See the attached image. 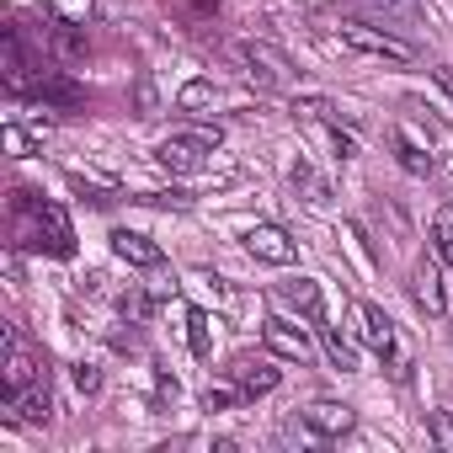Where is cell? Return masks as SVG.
Masks as SVG:
<instances>
[{
    "mask_svg": "<svg viewBox=\"0 0 453 453\" xmlns=\"http://www.w3.org/2000/svg\"><path fill=\"white\" fill-rule=\"evenodd\" d=\"M12 213L22 219L27 246L54 251V257H70V251H75V230H70V219H65L59 203H43V197H33V192L17 187V192H12Z\"/></svg>",
    "mask_w": 453,
    "mask_h": 453,
    "instance_id": "1",
    "label": "cell"
},
{
    "mask_svg": "<svg viewBox=\"0 0 453 453\" xmlns=\"http://www.w3.org/2000/svg\"><path fill=\"white\" fill-rule=\"evenodd\" d=\"M235 59L246 65V75H251L262 91H283V86L294 81V65H288V54H283V49H273V43H257V38H246V43H235Z\"/></svg>",
    "mask_w": 453,
    "mask_h": 453,
    "instance_id": "2",
    "label": "cell"
},
{
    "mask_svg": "<svg viewBox=\"0 0 453 453\" xmlns=\"http://www.w3.org/2000/svg\"><path fill=\"white\" fill-rule=\"evenodd\" d=\"M342 43H347L352 54L389 59V65H411V59H416V43H405V38H395V33H379V27H368V22H347V27H342Z\"/></svg>",
    "mask_w": 453,
    "mask_h": 453,
    "instance_id": "3",
    "label": "cell"
},
{
    "mask_svg": "<svg viewBox=\"0 0 453 453\" xmlns=\"http://www.w3.org/2000/svg\"><path fill=\"white\" fill-rule=\"evenodd\" d=\"M262 347H267L273 357H283V363H315V357H320V347H315V336H310L304 326H294V320H283V315H273V320H262Z\"/></svg>",
    "mask_w": 453,
    "mask_h": 453,
    "instance_id": "4",
    "label": "cell"
},
{
    "mask_svg": "<svg viewBox=\"0 0 453 453\" xmlns=\"http://www.w3.org/2000/svg\"><path fill=\"white\" fill-rule=\"evenodd\" d=\"M299 421H304L320 442H342V437L357 426L352 405H342V400H315V405H304V411H299Z\"/></svg>",
    "mask_w": 453,
    "mask_h": 453,
    "instance_id": "5",
    "label": "cell"
},
{
    "mask_svg": "<svg viewBox=\"0 0 453 453\" xmlns=\"http://www.w3.org/2000/svg\"><path fill=\"white\" fill-rule=\"evenodd\" d=\"M246 251L262 267H294V257H299V246L288 241V230H278V224H251V230H246Z\"/></svg>",
    "mask_w": 453,
    "mask_h": 453,
    "instance_id": "6",
    "label": "cell"
},
{
    "mask_svg": "<svg viewBox=\"0 0 453 453\" xmlns=\"http://www.w3.org/2000/svg\"><path fill=\"white\" fill-rule=\"evenodd\" d=\"M357 336H363V347H368V352H379V357L400 363V336H395V320H389L379 304H357Z\"/></svg>",
    "mask_w": 453,
    "mask_h": 453,
    "instance_id": "7",
    "label": "cell"
},
{
    "mask_svg": "<svg viewBox=\"0 0 453 453\" xmlns=\"http://www.w3.org/2000/svg\"><path fill=\"white\" fill-rule=\"evenodd\" d=\"M203 155H213V150H203V144L187 139V134H171V139L155 144V160H160L165 171H176V176H197V171H203Z\"/></svg>",
    "mask_w": 453,
    "mask_h": 453,
    "instance_id": "8",
    "label": "cell"
},
{
    "mask_svg": "<svg viewBox=\"0 0 453 453\" xmlns=\"http://www.w3.org/2000/svg\"><path fill=\"white\" fill-rule=\"evenodd\" d=\"M411 299H416L421 315H442V310H448V299H442V273H437L432 257H416V267H411Z\"/></svg>",
    "mask_w": 453,
    "mask_h": 453,
    "instance_id": "9",
    "label": "cell"
},
{
    "mask_svg": "<svg viewBox=\"0 0 453 453\" xmlns=\"http://www.w3.org/2000/svg\"><path fill=\"white\" fill-rule=\"evenodd\" d=\"M49 411H54V400H49V384H43V379L27 384V389H12V395H6V416L22 421V426H43Z\"/></svg>",
    "mask_w": 453,
    "mask_h": 453,
    "instance_id": "10",
    "label": "cell"
},
{
    "mask_svg": "<svg viewBox=\"0 0 453 453\" xmlns=\"http://www.w3.org/2000/svg\"><path fill=\"white\" fill-rule=\"evenodd\" d=\"M230 379H235V384H241V395L251 400V395H273L283 373H278L267 357H235V363H230Z\"/></svg>",
    "mask_w": 453,
    "mask_h": 453,
    "instance_id": "11",
    "label": "cell"
},
{
    "mask_svg": "<svg viewBox=\"0 0 453 453\" xmlns=\"http://www.w3.org/2000/svg\"><path fill=\"white\" fill-rule=\"evenodd\" d=\"M49 49H54V59H65V65H81L86 54H91V38H86V27L81 22H54L49 27Z\"/></svg>",
    "mask_w": 453,
    "mask_h": 453,
    "instance_id": "12",
    "label": "cell"
},
{
    "mask_svg": "<svg viewBox=\"0 0 453 453\" xmlns=\"http://www.w3.org/2000/svg\"><path fill=\"white\" fill-rule=\"evenodd\" d=\"M112 257L128 262V267H160V262H165V251H160L150 235H134V230H118V235H112Z\"/></svg>",
    "mask_w": 453,
    "mask_h": 453,
    "instance_id": "13",
    "label": "cell"
},
{
    "mask_svg": "<svg viewBox=\"0 0 453 453\" xmlns=\"http://www.w3.org/2000/svg\"><path fill=\"white\" fill-rule=\"evenodd\" d=\"M27 384H38V363H33V352L17 342V331L6 326V395H12V389H27Z\"/></svg>",
    "mask_w": 453,
    "mask_h": 453,
    "instance_id": "14",
    "label": "cell"
},
{
    "mask_svg": "<svg viewBox=\"0 0 453 453\" xmlns=\"http://www.w3.org/2000/svg\"><path fill=\"white\" fill-rule=\"evenodd\" d=\"M33 91H38L43 102H54V107H81V102H86V96H81V86H75L65 70H38Z\"/></svg>",
    "mask_w": 453,
    "mask_h": 453,
    "instance_id": "15",
    "label": "cell"
},
{
    "mask_svg": "<svg viewBox=\"0 0 453 453\" xmlns=\"http://www.w3.org/2000/svg\"><path fill=\"white\" fill-rule=\"evenodd\" d=\"M278 299H283L288 310L320 320V283H315V278H288V283H278Z\"/></svg>",
    "mask_w": 453,
    "mask_h": 453,
    "instance_id": "16",
    "label": "cell"
},
{
    "mask_svg": "<svg viewBox=\"0 0 453 453\" xmlns=\"http://www.w3.org/2000/svg\"><path fill=\"white\" fill-rule=\"evenodd\" d=\"M389 144H395V160H400L411 176H432V155H426V144L411 139V128H389Z\"/></svg>",
    "mask_w": 453,
    "mask_h": 453,
    "instance_id": "17",
    "label": "cell"
},
{
    "mask_svg": "<svg viewBox=\"0 0 453 453\" xmlns=\"http://www.w3.org/2000/svg\"><path fill=\"white\" fill-rule=\"evenodd\" d=\"M357 6L373 12V17H384V22H421L426 17L421 0H357Z\"/></svg>",
    "mask_w": 453,
    "mask_h": 453,
    "instance_id": "18",
    "label": "cell"
},
{
    "mask_svg": "<svg viewBox=\"0 0 453 453\" xmlns=\"http://www.w3.org/2000/svg\"><path fill=\"white\" fill-rule=\"evenodd\" d=\"M187 347H192V357H208L213 352V315L208 310H192L187 315Z\"/></svg>",
    "mask_w": 453,
    "mask_h": 453,
    "instance_id": "19",
    "label": "cell"
},
{
    "mask_svg": "<svg viewBox=\"0 0 453 453\" xmlns=\"http://www.w3.org/2000/svg\"><path fill=\"white\" fill-rule=\"evenodd\" d=\"M432 246H437V257L453 267V203H442L437 219H432Z\"/></svg>",
    "mask_w": 453,
    "mask_h": 453,
    "instance_id": "20",
    "label": "cell"
},
{
    "mask_svg": "<svg viewBox=\"0 0 453 453\" xmlns=\"http://www.w3.org/2000/svg\"><path fill=\"white\" fill-rule=\"evenodd\" d=\"M326 352H331V363H336L342 373H352V368H357V352H352V342H347L342 331H326Z\"/></svg>",
    "mask_w": 453,
    "mask_h": 453,
    "instance_id": "21",
    "label": "cell"
},
{
    "mask_svg": "<svg viewBox=\"0 0 453 453\" xmlns=\"http://www.w3.org/2000/svg\"><path fill=\"white\" fill-rule=\"evenodd\" d=\"M235 400H246L235 379H230V384H208V395H203V411H230Z\"/></svg>",
    "mask_w": 453,
    "mask_h": 453,
    "instance_id": "22",
    "label": "cell"
},
{
    "mask_svg": "<svg viewBox=\"0 0 453 453\" xmlns=\"http://www.w3.org/2000/svg\"><path fill=\"white\" fill-rule=\"evenodd\" d=\"M426 437H432L442 453H453V411H432V421H426Z\"/></svg>",
    "mask_w": 453,
    "mask_h": 453,
    "instance_id": "23",
    "label": "cell"
},
{
    "mask_svg": "<svg viewBox=\"0 0 453 453\" xmlns=\"http://www.w3.org/2000/svg\"><path fill=\"white\" fill-rule=\"evenodd\" d=\"M208 102H213V86H208V81H192V86H181V96H176V107H181V112L208 107Z\"/></svg>",
    "mask_w": 453,
    "mask_h": 453,
    "instance_id": "24",
    "label": "cell"
},
{
    "mask_svg": "<svg viewBox=\"0 0 453 453\" xmlns=\"http://www.w3.org/2000/svg\"><path fill=\"white\" fill-rule=\"evenodd\" d=\"M294 112H304V118H315V123H336V107H331L326 96H299Z\"/></svg>",
    "mask_w": 453,
    "mask_h": 453,
    "instance_id": "25",
    "label": "cell"
},
{
    "mask_svg": "<svg viewBox=\"0 0 453 453\" xmlns=\"http://www.w3.org/2000/svg\"><path fill=\"white\" fill-rule=\"evenodd\" d=\"M181 134H187V139H197L203 150H219V144H224V128H219V123H187Z\"/></svg>",
    "mask_w": 453,
    "mask_h": 453,
    "instance_id": "26",
    "label": "cell"
},
{
    "mask_svg": "<svg viewBox=\"0 0 453 453\" xmlns=\"http://www.w3.org/2000/svg\"><path fill=\"white\" fill-rule=\"evenodd\" d=\"M176 12H187V22H213V12H219V0H171Z\"/></svg>",
    "mask_w": 453,
    "mask_h": 453,
    "instance_id": "27",
    "label": "cell"
},
{
    "mask_svg": "<svg viewBox=\"0 0 453 453\" xmlns=\"http://www.w3.org/2000/svg\"><path fill=\"white\" fill-rule=\"evenodd\" d=\"M75 389H81V395H96V389H102V373H96L91 363H75Z\"/></svg>",
    "mask_w": 453,
    "mask_h": 453,
    "instance_id": "28",
    "label": "cell"
},
{
    "mask_svg": "<svg viewBox=\"0 0 453 453\" xmlns=\"http://www.w3.org/2000/svg\"><path fill=\"white\" fill-rule=\"evenodd\" d=\"M123 315H128V320H144V315H150V294H128V299H123Z\"/></svg>",
    "mask_w": 453,
    "mask_h": 453,
    "instance_id": "29",
    "label": "cell"
},
{
    "mask_svg": "<svg viewBox=\"0 0 453 453\" xmlns=\"http://www.w3.org/2000/svg\"><path fill=\"white\" fill-rule=\"evenodd\" d=\"M432 81H437V86L453 96V65H437V70H432Z\"/></svg>",
    "mask_w": 453,
    "mask_h": 453,
    "instance_id": "30",
    "label": "cell"
},
{
    "mask_svg": "<svg viewBox=\"0 0 453 453\" xmlns=\"http://www.w3.org/2000/svg\"><path fill=\"white\" fill-rule=\"evenodd\" d=\"M448 336H453V326H448Z\"/></svg>",
    "mask_w": 453,
    "mask_h": 453,
    "instance_id": "31",
    "label": "cell"
}]
</instances>
